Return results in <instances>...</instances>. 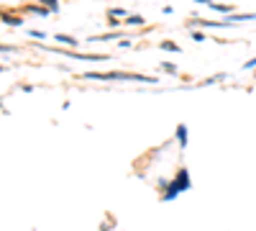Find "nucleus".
Masks as SVG:
<instances>
[{"instance_id": "f257e3e1", "label": "nucleus", "mask_w": 256, "mask_h": 231, "mask_svg": "<svg viewBox=\"0 0 256 231\" xmlns=\"http://www.w3.org/2000/svg\"><path fill=\"white\" fill-rule=\"evenodd\" d=\"M187 187H190V177H187V172L182 170L180 172V177H177V182H172V185H169V193H166V200L169 198H174L180 190H187Z\"/></svg>"}, {"instance_id": "f03ea898", "label": "nucleus", "mask_w": 256, "mask_h": 231, "mask_svg": "<svg viewBox=\"0 0 256 231\" xmlns=\"http://www.w3.org/2000/svg\"><path fill=\"white\" fill-rule=\"evenodd\" d=\"M177 136H180V141L184 144V139H187V129H184V126H180V129H177Z\"/></svg>"}]
</instances>
